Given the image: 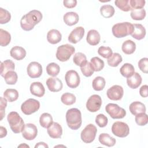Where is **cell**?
Instances as JSON below:
<instances>
[{
  "instance_id": "obj_52",
  "label": "cell",
  "mask_w": 148,
  "mask_h": 148,
  "mask_svg": "<svg viewBox=\"0 0 148 148\" xmlns=\"http://www.w3.org/2000/svg\"><path fill=\"white\" fill-rule=\"evenodd\" d=\"M147 89H148V86L147 85H143L139 90V94L141 97L143 98H146L148 95V92H147Z\"/></svg>"
},
{
  "instance_id": "obj_36",
  "label": "cell",
  "mask_w": 148,
  "mask_h": 148,
  "mask_svg": "<svg viewBox=\"0 0 148 148\" xmlns=\"http://www.w3.org/2000/svg\"><path fill=\"white\" fill-rule=\"evenodd\" d=\"M11 40V35L7 31L0 29V44L1 46H8Z\"/></svg>"
},
{
  "instance_id": "obj_11",
  "label": "cell",
  "mask_w": 148,
  "mask_h": 148,
  "mask_svg": "<svg viewBox=\"0 0 148 148\" xmlns=\"http://www.w3.org/2000/svg\"><path fill=\"white\" fill-rule=\"evenodd\" d=\"M101 105V97L97 94H94L88 99L86 103V108L90 112H96L99 110Z\"/></svg>"
},
{
  "instance_id": "obj_28",
  "label": "cell",
  "mask_w": 148,
  "mask_h": 148,
  "mask_svg": "<svg viewBox=\"0 0 148 148\" xmlns=\"http://www.w3.org/2000/svg\"><path fill=\"white\" fill-rule=\"evenodd\" d=\"M15 68L14 63L10 60H6L1 63V75L4 77L5 74L10 71H13Z\"/></svg>"
},
{
  "instance_id": "obj_33",
  "label": "cell",
  "mask_w": 148,
  "mask_h": 148,
  "mask_svg": "<svg viewBox=\"0 0 148 148\" xmlns=\"http://www.w3.org/2000/svg\"><path fill=\"white\" fill-rule=\"evenodd\" d=\"M90 64L95 72L101 71L104 67L105 64L103 60L98 57H94L90 60Z\"/></svg>"
},
{
  "instance_id": "obj_17",
  "label": "cell",
  "mask_w": 148,
  "mask_h": 148,
  "mask_svg": "<svg viewBox=\"0 0 148 148\" xmlns=\"http://www.w3.org/2000/svg\"><path fill=\"white\" fill-rule=\"evenodd\" d=\"M47 132L50 137L53 139H57L61 138L62 134V128L59 123L53 122L47 128Z\"/></svg>"
},
{
  "instance_id": "obj_22",
  "label": "cell",
  "mask_w": 148,
  "mask_h": 148,
  "mask_svg": "<svg viewBox=\"0 0 148 148\" xmlns=\"http://www.w3.org/2000/svg\"><path fill=\"white\" fill-rule=\"evenodd\" d=\"M129 109L130 112L134 116L142 113H145L146 110L145 105L139 101H135L132 102L130 105Z\"/></svg>"
},
{
  "instance_id": "obj_12",
  "label": "cell",
  "mask_w": 148,
  "mask_h": 148,
  "mask_svg": "<svg viewBox=\"0 0 148 148\" xmlns=\"http://www.w3.org/2000/svg\"><path fill=\"white\" fill-rule=\"evenodd\" d=\"M124 94L123 88L119 85H114L110 87L106 92L108 98L112 101L120 100Z\"/></svg>"
},
{
  "instance_id": "obj_38",
  "label": "cell",
  "mask_w": 148,
  "mask_h": 148,
  "mask_svg": "<svg viewBox=\"0 0 148 148\" xmlns=\"http://www.w3.org/2000/svg\"><path fill=\"white\" fill-rule=\"evenodd\" d=\"M130 16L133 20H142L146 16V10L143 8L132 9Z\"/></svg>"
},
{
  "instance_id": "obj_18",
  "label": "cell",
  "mask_w": 148,
  "mask_h": 148,
  "mask_svg": "<svg viewBox=\"0 0 148 148\" xmlns=\"http://www.w3.org/2000/svg\"><path fill=\"white\" fill-rule=\"evenodd\" d=\"M29 90L32 95L38 97H43L45 93V89L43 85L39 82H35L31 83Z\"/></svg>"
},
{
  "instance_id": "obj_26",
  "label": "cell",
  "mask_w": 148,
  "mask_h": 148,
  "mask_svg": "<svg viewBox=\"0 0 148 148\" xmlns=\"http://www.w3.org/2000/svg\"><path fill=\"white\" fill-rule=\"evenodd\" d=\"M98 140L102 145L108 147L113 146L116 142V139L113 137L110 136L108 134L106 133L101 134L99 136Z\"/></svg>"
},
{
  "instance_id": "obj_19",
  "label": "cell",
  "mask_w": 148,
  "mask_h": 148,
  "mask_svg": "<svg viewBox=\"0 0 148 148\" xmlns=\"http://www.w3.org/2000/svg\"><path fill=\"white\" fill-rule=\"evenodd\" d=\"M134 31L131 34L132 38L136 40H141L143 39L146 35V29L141 24H133Z\"/></svg>"
},
{
  "instance_id": "obj_44",
  "label": "cell",
  "mask_w": 148,
  "mask_h": 148,
  "mask_svg": "<svg viewBox=\"0 0 148 148\" xmlns=\"http://www.w3.org/2000/svg\"><path fill=\"white\" fill-rule=\"evenodd\" d=\"M98 53L105 58H109L112 55L113 51L110 47L102 46L98 48Z\"/></svg>"
},
{
  "instance_id": "obj_24",
  "label": "cell",
  "mask_w": 148,
  "mask_h": 148,
  "mask_svg": "<svg viewBox=\"0 0 148 148\" xmlns=\"http://www.w3.org/2000/svg\"><path fill=\"white\" fill-rule=\"evenodd\" d=\"M64 23L69 26H72L77 23L79 20V15L77 13L69 12L66 13L63 17Z\"/></svg>"
},
{
  "instance_id": "obj_14",
  "label": "cell",
  "mask_w": 148,
  "mask_h": 148,
  "mask_svg": "<svg viewBox=\"0 0 148 148\" xmlns=\"http://www.w3.org/2000/svg\"><path fill=\"white\" fill-rule=\"evenodd\" d=\"M38 134L37 127L32 123H27L25 124L24 128L22 131L23 137L28 140L34 139Z\"/></svg>"
},
{
  "instance_id": "obj_43",
  "label": "cell",
  "mask_w": 148,
  "mask_h": 148,
  "mask_svg": "<svg viewBox=\"0 0 148 148\" xmlns=\"http://www.w3.org/2000/svg\"><path fill=\"white\" fill-rule=\"evenodd\" d=\"M11 18V14L9 11L0 8V24H4L8 23Z\"/></svg>"
},
{
  "instance_id": "obj_35",
  "label": "cell",
  "mask_w": 148,
  "mask_h": 148,
  "mask_svg": "<svg viewBox=\"0 0 148 148\" xmlns=\"http://www.w3.org/2000/svg\"><path fill=\"white\" fill-rule=\"evenodd\" d=\"M106 82L105 79L101 76L96 77L92 83V88L95 91H101L102 90L105 86Z\"/></svg>"
},
{
  "instance_id": "obj_53",
  "label": "cell",
  "mask_w": 148,
  "mask_h": 148,
  "mask_svg": "<svg viewBox=\"0 0 148 148\" xmlns=\"http://www.w3.org/2000/svg\"><path fill=\"white\" fill-rule=\"evenodd\" d=\"M6 135H7L6 129L3 127L1 126L0 127V137H1V138H2L6 136Z\"/></svg>"
},
{
  "instance_id": "obj_49",
  "label": "cell",
  "mask_w": 148,
  "mask_h": 148,
  "mask_svg": "<svg viewBox=\"0 0 148 148\" xmlns=\"http://www.w3.org/2000/svg\"><path fill=\"white\" fill-rule=\"evenodd\" d=\"M138 67L142 72H143L145 73H147V72H148V58L146 57L141 58L138 62Z\"/></svg>"
},
{
  "instance_id": "obj_31",
  "label": "cell",
  "mask_w": 148,
  "mask_h": 148,
  "mask_svg": "<svg viewBox=\"0 0 148 148\" xmlns=\"http://www.w3.org/2000/svg\"><path fill=\"white\" fill-rule=\"evenodd\" d=\"M53 117L48 113H43L39 118L40 125L45 128H47L53 123Z\"/></svg>"
},
{
  "instance_id": "obj_6",
  "label": "cell",
  "mask_w": 148,
  "mask_h": 148,
  "mask_svg": "<svg viewBox=\"0 0 148 148\" xmlns=\"http://www.w3.org/2000/svg\"><path fill=\"white\" fill-rule=\"evenodd\" d=\"M105 110L113 119H123L126 115L125 109L116 103H108L105 106Z\"/></svg>"
},
{
  "instance_id": "obj_29",
  "label": "cell",
  "mask_w": 148,
  "mask_h": 148,
  "mask_svg": "<svg viewBox=\"0 0 148 148\" xmlns=\"http://www.w3.org/2000/svg\"><path fill=\"white\" fill-rule=\"evenodd\" d=\"M120 72L123 76L128 78L134 75L135 73V69L132 64L130 63H125L120 68Z\"/></svg>"
},
{
  "instance_id": "obj_2",
  "label": "cell",
  "mask_w": 148,
  "mask_h": 148,
  "mask_svg": "<svg viewBox=\"0 0 148 148\" xmlns=\"http://www.w3.org/2000/svg\"><path fill=\"white\" fill-rule=\"evenodd\" d=\"M66 121L68 127L71 130H77L82 123V114L80 110L77 108H71L66 113Z\"/></svg>"
},
{
  "instance_id": "obj_4",
  "label": "cell",
  "mask_w": 148,
  "mask_h": 148,
  "mask_svg": "<svg viewBox=\"0 0 148 148\" xmlns=\"http://www.w3.org/2000/svg\"><path fill=\"white\" fill-rule=\"evenodd\" d=\"M133 31V24L128 22L117 23L112 27V29L113 35L117 38H124L131 35Z\"/></svg>"
},
{
  "instance_id": "obj_27",
  "label": "cell",
  "mask_w": 148,
  "mask_h": 148,
  "mask_svg": "<svg viewBox=\"0 0 148 148\" xmlns=\"http://www.w3.org/2000/svg\"><path fill=\"white\" fill-rule=\"evenodd\" d=\"M121 50L125 54H131L136 50V44L131 40H127L122 44Z\"/></svg>"
},
{
  "instance_id": "obj_16",
  "label": "cell",
  "mask_w": 148,
  "mask_h": 148,
  "mask_svg": "<svg viewBox=\"0 0 148 148\" xmlns=\"http://www.w3.org/2000/svg\"><path fill=\"white\" fill-rule=\"evenodd\" d=\"M46 83L48 89L51 92H58L62 88V81L56 77L48 78Z\"/></svg>"
},
{
  "instance_id": "obj_54",
  "label": "cell",
  "mask_w": 148,
  "mask_h": 148,
  "mask_svg": "<svg viewBox=\"0 0 148 148\" xmlns=\"http://www.w3.org/2000/svg\"><path fill=\"white\" fill-rule=\"evenodd\" d=\"M35 148H36V147H47V148H48L49 146L46 143L43 142H40L37 143L36 144V145L35 146Z\"/></svg>"
},
{
  "instance_id": "obj_15",
  "label": "cell",
  "mask_w": 148,
  "mask_h": 148,
  "mask_svg": "<svg viewBox=\"0 0 148 148\" xmlns=\"http://www.w3.org/2000/svg\"><path fill=\"white\" fill-rule=\"evenodd\" d=\"M84 35V29L82 27H77L73 29L68 36V41L70 43L76 44L79 42Z\"/></svg>"
},
{
  "instance_id": "obj_48",
  "label": "cell",
  "mask_w": 148,
  "mask_h": 148,
  "mask_svg": "<svg viewBox=\"0 0 148 148\" xmlns=\"http://www.w3.org/2000/svg\"><path fill=\"white\" fill-rule=\"evenodd\" d=\"M129 3L132 9H142L146 2L145 0H130Z\"/></svg>"
},
{
  "instance_id": "obj_7",
  "label": "cell",
  "mask_w": 148,
  "mask_h": 148,
  "mask_svg": "<svg viewBox=\"0 0 148 148\" xmlns=\"http://www.w3.org/2000/svg\"><path fill=\"white\" fill-rule=\"evenodd\" d=\"M97 132L96 127L92 124H89L81 132V139L86 143H91L95 139Z\"/></svg>"
},
{
  "instance_id": "obj_40",
  "label": "cell",
  "mask_w": 148,
  "mask_h": 148,
  "mask_svg": "<svg viewBox=\"0 0 148 148\" xmlns=\"http://www.w3.org/2000/svg\"><path fill=\"white\" fill-rule=\"evenodd\" d=\"M76 97L74 94L69 92H65L61 95V101L65 105H73L76 102Z\"/></svg>"
},
{
  "instance_id": "obj_42",
  "label": "cell",
  "mask_w": 148,
  "mask_h": 148,
  "mask_svg": "<svg viewBox=\"0 0 148 148\" xmlns=\"http://www.w3.org/2000/svg\"><path fill=\"white\" fill-rule=\"evenodd\" d=\"M130 0H116L114 1L116 6L124 12H128L132 10L129 3Z\"/></svg>"
},
{
  "instance_id": "obj_45",
  "label": "cell",
  "mask_w": 148,
  "mask_h": 148,
  "mask_svg": "<svg viewBox=\"0 0 148 148\" xmlns=\"http://www.w3.org/2000/svg\"><path fill=\"white\" fill-rule=\"evenodd\" d=\"M80 69L83 75L86 77L91 76L94 72L90 64V62L87 61L83 65L80 66Z\"/></svg>"
},
{
  "instance_id": "obj_32",
  "label": "cell",
  "mask_w": 148,
  "mask_h": 148,
  "mask_svg": "<svg viewBox=\"0 0 148 148\" xmlns=\"http://www.w3.org/2000/svg\"><path fill=\"white\" fill-rule=\"evenodd\" d=\"M114 8L110 5H104L100 8L101 14L105 18H110L114 14Z\"/></svg>"
},
{
  "instance_id": "obj_1",
  "label": "cell",
  "mask_w": 148,
  "mask_h": 148,
  "mask_svg": "<svg viewBox=\"0 0 148 148\" xmlns=\"http://www.w3.org/2000/svg\"><path fill=\"white\" fill-rule=\"evenodd\" d=\"M42 19V14L40 11L37 10H31L21 17L20 20L21 27L24 31H31Z\"/></svg>"
},
{
  "instance_id": "obj_5",
  "label": "cell",
  "mask_w": 148,
  "mask_h": 148,
  "mask_svg": "<svg viewBox=\"0 0 148 148\" xmlns=\"http://www.w3.org/2000/svg\"><path fill=\"white\" fill-rule=\"evenodd\" d=\"M75 47L69 44L62 45L58 47L56 52V58L61 62L68 61L75 53Z\"/></svg>"
},
{
  "instance_id": "obj_46",
  "label": "cell",
  "mask_w": 148,
  "mask_h": 148,
  "mask_svg": "<svg viewBox=\"0 0 148 148\" xmlns=\"http://www.w3.org/2000/svg\"><path fill=\"white\" fill-rule=\"evenodd\" d=\"M135 120L136 123L140 126H143L147 124L148 117L147 114L145 113H142L135 116Z\"/></svg>"
},
{
  "instance_id": "obj_9",
  "label": "cell",
  "mask_w": 148,
  "mask_h": 148,
  "mask_svg": "<svg viewBox=\"0 0 148 148\" xmlns=\"http://www.w3.org/2000/svg\"><path fill=\"white\" fill-rule=\"evenodd\" d=\"M112 132L117 137L125 138L130 133V128L125 123L116 121L112 125Z\"/></svg>"
},
{
  "instance_id": "obj_23",
  "label": "cell",
  "mask_w": 148,
  "mask_h": 148,
  "mask_svg": "<svg viewBox=\"0 0 148 148\" xmlns=\"http://www.w3.org/2000/svg\"><path fill=\"white\" fill-rule=\"evenodd\" d=\"M62 39V35L60 32L56 29H50L47 34V40L51 44H57Z\"/></svg>"
},
{
  "instance_id": "obj_3",
  "label": "cell",
  "mask_w": 148,
  "mask_h": 148,
  "mask_svg": "<svg viewBox=\"0 0 148 148\" xmlns=\"http://www.w3.org/2000/svg\"><path fill=\"white\" fill-rule=\"evenodd\" d=\"M12 131L15 134H19L23 131L25 124L23 119L16 112H10L7 117Z\"/></svg>"
},
{
  "instance_id": "obj_41",
  "label": "cell",
  "mask_w": 148,
  "mask_h": 148,
  "mask_svg": "<svg viewBox=\"0 0 148 148\" xmlns=\"http://www.w3.org/2000/svg\"><path fill=\"white\" fill-rule=\"evenodd\" d=\"M73 61L75 65L81 66L87 62V58L84 54L81 52H78L74 55Z\"/></svg>"
},
{
  "instance_id": "obj_50",
  "label": "cell",
  "mask_w": 148,
  "mask_h": 148,
  "mask_svg": "<svg viewBox=\"0 0 148 148\" xmlns=\"http://www.w3.org/2000/svg\"><path fill=\"white\" fill-rule=\"evenodd\" d=\"M7 106L6 99L4 97H1V104H0V114H1V120H2L5 114V108Z\"/></svg>"
},
{
  "instance_id": "obj_10",
  "label": "cell",
  "mask_w": 148,
  "mask_h": 148,
  "mask_svg": "<svg viewBox=\"0 0 148 148\" xmlns=\"http://www.w3.org/2000/svg\"><path fill=\"white\" fill-rule=\"evenodd\" d=\"M65 79L67 86L72 88H76L80 82V76L75 70L68 71L65 73Z\"/></svg>"
},
{
  "instance_id": "obj_37",
  "label": "cell",
  "mask_w": 148,
  "mask_h": 148,
  "mask_svg": "<svg viewBox=\"0 0 148 148\" xmlns=\"http://www.w3.org/2000/svg\"><path fill=\"white\" fill-rule=\"evenodd\" d=\"M60 71V66L55 62L49 63L46 66V72L49 76L56 77L58 75Z\"/></svg>"
},
{
  "instance_id": "obj_39",
  "label": "cell",
  "mask_w": 148,
  "mask_h": 148,
  "mask_svg": "<svg viewBox=\"0 0 148 148\" xmlns=\"http://www.w3.org/2000/svg\"><path fill=\"white\" fill-rule=\"evenodd\" d=\"M3 77L6 84L13 85L16 83L18 79V76L16 72H14V71H10L8 72Z\"/></svg>"
},
{
  "instance_id": "obj_55",
  "label": "cell",
  "mask_w": 148,
  "mask_h": 148,
  "mask_svg": "<svg viewBox=\"0 0 148 148\" xmlns=\"http://www.w3.org/2000/svg\"><path fill=\"white\" fill-rule=\"evenodd\" d=\"M29 147V146L27 145H26L25 143H23V144H21L19 146H18V147Z\"/></svg>"
},
{
  "instance_id": "obj_21",
  "label": "cell",
  "mask_w": 148,
  "mask_h": 148,
  "mask_svg": "<svg viewBox=\"0 0 148 148\" xmlns=\"http://www.w3.org/2000/svg\"><path fill=\"white\" fill-rule=\"evenodd\" d=\"M10 55L14 59L20 61L24 58L26 56V51L23 47L16 46L11 49L10 51Z\"/></svg>"
},
{
  "instance_id": "obj_13",
  "label": "cell",
  "mask_w": 148,
  "mask_h": 148,
  "mask_svg": "<svg viewBox=\"0 0 148 148\" xmlns=\"http://www.w3.org/2000/svg\"><path fill=\"white\" fill-rule=\"evenodd\" d=\"M27 72L31 78L39 77L42 73V66L39 62L32 61L28 64Z\"/></svg>"
},
{
  "instance_id": "obj_25",
  "label": "cell",
  "mask_w": 148,
  "mask_h": 148,
  "mask_svg": "<svg viewBox=\"0 0 148 148\" xmlns=\"http://www.w3.org/2000/svg\"><path fill=\"white\" fill-rule=\"evenodd\" d=\"M142 79L141 76L137 72H135L134 75L127 78V83L130 88L132 89L137 88L142 83Z\"/></svg>"
},
{
  "instance_id": "obj_20",
  "label": "cell",
  "mask_w": 148,
  "mask_h": 148,
  "mask_svg": "<svg viewBox=\"0 0 148 148\" xmlns=\"http://www.w3.org/2000/svg\"><path fill=\"white\" fill-rule=\"evenodd\" d=\"M101 40L99 33L95 29H91L87 32L86 40L91 46H96L99 44Z\"/></svg>"
},
{
  "instance_id": "obj_34",
  "label": "cell",
  "mask_w": 148,
  "mask_h": 148,
  "mask_svg": "<svg viewBox=\"0 0 148 148\" xmlns=\"http://www.w3.org/2000/svg\"><path fill=\"white\" fill-rule=\"evenodd\" d=\"M123 61L121 56L117 53H114L112 55L108 58L107 62L110 66L116 67L117 66Z\"/></svg>"
},
{
  "instance_id": "obj_30",
  "label": "cell",
  "mask_w": 148,
  "mask_h": 148,
  "mask_svg": "<svg viewBox=\"0 0 148 148\" xmlns=\"http://www.w3.org/2000/svg\"><path fill=\"white\" fill-rule=\"evenodd\" d=\"M3 97L9 102L16 101L18 98V92L17 90L13 88H8L3 92Z\"/></svg>"
},
{
  "instance_id": "obj_8",
  "label": "cell",
  "mask_w": 148,
  "mask_h": 148,
  "mask_svg": "<svg viewBox=\"0 0 148 148\" xmlns=\"http://www.w3.org/2000/svg\"><path fill=\"white\" fill-rule=\"evenodd\" d=\"M40 108V102L33 98H29L24 101L21 106V110L25 115H30L39 110Z\"/></svg>"
},
{
  "instance_id": "obj_47",
  "label": "cell",
  "mask_w": 148,
  "mask_h": 148,
  "mask_svg": "<svg viewBox=\"0 0 148 148\" xmlns=\"http://www.w3.org/2000/svg\"><path fill=\"white\" fill-rule=\"evenodd\" d=\"M95 123L96 124L101 128L105 127L106 126L108 123V117L105 116L103 114H99L95 117Z\"/></svg>"
},
{
  "instance_id": "obj_51",
  "label": "cell",
  "mask_w": 148,
  "mask_h": 148,
  "mask_svg": "<svg viewBox=\"0 0 148 148\" xmlns=\"http://www.w3.org/2000/svg\"><path fill=\"white\" fill-rule=\"evenodd\" d=\"M64 6L67 8H73L77 5L76 0H64L63 1Z\"/></svg>"
}]
</instances>
